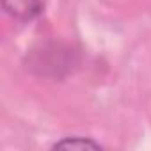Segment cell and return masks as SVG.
<instances>
[{
	"instance_id": "cell-2",
	"label": "cell",
	"mask_w": 151,
	"mask_h": 151,
	"mask_svg": "<svg viewBox=\"0 0 151 151\" xmlns=\"http://www.w3.org/2000/svg\"><path fill=\"white\" fill-rule=\"evenodd\" d=\"M53 149H101V146L86 137H66L55 142Z\"/></svg>"
},
{
	"instance_id": "cell-1",
	"label": "cell",
	"mask_w": 151,
	"mask_h": 151,
	"mask_svg": "<svg viewBox=\"0 0 151 151\" xmlns=\"http://www.w3.org/2000/svg\"><path fill=\"white\" fill-rule=\"evenodd\" d=\"M2 7L11 18L18 22H30L41 13L43 4L41 0H2Z\"/></svg>"
}]
</instances>
